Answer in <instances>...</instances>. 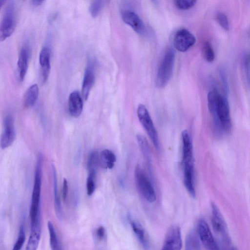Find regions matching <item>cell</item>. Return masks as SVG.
I'll list each match as a JSON object with an SVG mask.
<instances>
[{
    "label": "cell",
    "instance_id": "8",
    "mask_svg": "<svg viewBox=\"0 0 250 250\" xmlns=\"http://www.w3.org/2000/svg\"><path fill=\"white\" fill-rule=\"evenodd\" d=\"M196 42V38L188 30L183 28L177 31L173 38V45L179 51L185 52Z\"/></svg>",
    "mask_w": 250,
    "mask_h": 250
},
{
    "label": "cell",
    "instance_id": "27",
    "mask_svg": "<svg viewBox=\"0 0 250 250\" xmlns=\"http://www.w3.org/2000/svg\"><path fill=\"white\" fill-rule=\"evenodd\" d=\"M202 55L204 59L208 62H213L215 59V53L213 49L208 42H205L203 45Z\"/></svg>",
    "mask_w": 250,
    "mask_h": 250
},
{
    "label": "cell",
    "instance_id": "7",
    "mask_svg": "<svg viewBox=\"0 0 250 250\" xmlns=\"http://www.w3.org/2000/svg\"><path fill=\"white\" fill-rule=\"evenodd\" d=\"M197 230L200 241L207 250H220L208 224L204 220H199Z\"/></svg>",
    "mask_w": 250,
    "mask_h": 250
},
{
    "label": "cell",
    "instance_id": "6",
    "mask_svg": "<svg viewBox=\"0 0 250 250\" xmlns=\"http://www.w3.org/2000/svg\"><path fill=\"white\" fill-rule=\"evenodd\" d=\"M16 17L14 2L8 4L0 22V41H3L14 32L16 27Z\"/></svg>",
    "mask_w": 250,
    "mask_h": 250
},
{
    "label": "cell",
    "instance_id": "37",
    "mask_svg": "<svg viewBox=\"0 0 250 250\" xmlns=\"http://www.w3.org/2000/svg\"><path fill=\"white\" fill-rule=\"evenodd\" d=\"M231 250H237V249L236 248H235V247H233V248L231 249Z\"/></svg>",
    "mask_w": 250,
    "mask_h": 250
},
{
    "label": "cell",
    "instance_id": "18",
    "mask_svg": "<svg viewBox=\"0 0 250 250\" xmlns=\"http://www.w3.org/2000/svg\"><path fill=\"white\" fill-rule=\"evenodd\" d=\"M28 60V50L24 47L21 49L19 55L17 66L19 77L21 81H22L26 75Z\"/></svg>",
    "mask_w": 250,
    "mask_h": 250
},
{
    "label": "cell",
    "instance_id": "10",
    "mask_svg": "<svg viewBox=\"0 0 250 250\" xmlns=\"http://www.w3.org/2000/svg\"><path fill=\"white\" fill-rule=\"evenodd\" d=\"M3 128L0 138V147L5 149L12 145L16 138L14 120L11 115H7L3 119Z\"/></svg>",
    "mask_w": 250,
    "mask_h": 250
},
{
    "label": "cell",
    "instance_id": "19",
    "mask_svg": "<svg viewBox=\"0 0 250 250\" xmlns=\"http://www.w3.org/2000/svg\"><path fill=\"white\" fill-rule=\"evenodd\" d=\"M39 93V89L37 84L31 85L26 91L23 99V104L26 108L33 106L36 102Z\"/></svg>",
    "mask_w": 250,
    "mask_h": 250
},
{
    "label": "cell",
    "instance_id": "30",
    "mask_svg": "<svg viewBox=\"0 0 250 250\" xmlns=\"http://www.w3.org/2000/svg\"><path fill=\"white\" fill-rule=\"evenodd\" d=\"M96 175L88 173L86 180V192L88 196H91L94 193L96 188Z\"/></svg>",
    "mask_w": 250,
    "mask_h": 250
},
{
    "label": "cell",
    "instance_id": "21",
    "mask_svg": "<svg viewBox=\"0 0 250 250\" xmlns=\"http://www.w3.org/2000/svg\"><path fill=\"white\" fill-rule=\"evenodd\" d=\"M52 167L53 177L55 209L58 218L61 219L62 217V210L58 192L57 172L54 165H52Z\"/></svg>",
    "mask_w": 250,
    "mask_h": 250
},
{
    "label": "cell",
    "instance_id": "1",
    "mask_svg": "<svg viewBox=\"0 0 250 250\" xmlns=\"http://www.w3.org/2000/svg\"><path fill=\"white\" fill-rule=\"evenodd\" d=\"M208 110L213 117L215 128L219 133H227L231 128L229 104L227 98L216 90L208 95Z\"/></svg>",
    "mask_w": 250,
    "mask_h": 250
},
{
    "label": "cell",
    "instance_id": "23",
    "mask_svg": "<svg viewBox=\"0 0 250 250\" xmlns=\"http://www.w3.org/2000/svg\"><path fill=\"white\" fill-rule=\"evenodd\" d=\"M31 233L26 247V250H36L41 234V226L31 228Z\"/></svg>",
    "mask_w": 250,
    "mask_h": 250
},
{
    "label": "cell",
    "instance_id": "34",
    "mask_svg": "<svg viewBox=\"0 0 250 250\" xmlns=\"http://www.w3.org/2000/svg\"><path fill=\"white\" fill-rule=\"evenodd\" d=\"M105 230L103 226L99 227L96 231V235L99 240H102L105 235Z\"/></svg>",
    "mask_w": 250,
    "mask_h": 250
},
{
    "label": "cell",
    "instance_id": "11",
    "mask_svg": "<svg viewBox=\"0 0 250 250\" xmlns=\"http://www.w3.org/2000/svg\"><path fill=\"white\" fill-rule=\"evenodd\" d=\"M182 240L180 228L171 227L167 231L161 250H181Z\"/></svg>",
    "mask_w": 250,
    "mask_h": 250
},
{
    "label": "cell",
    "instance_id": "15",
    "mask_svg": "<svg viewBox=\"0 0 250 250\" xmlns=\"http://www.w3.org/2000/svg\"><path fill=\"white\" fill-rule=\"evenodd\" d=\"M51 51L47 47H44L39 55V62L41 67L42 80L43 83L47 81L49 75L50 65Z\"/></svg>",
    "mask_w": 250,
    "mask_h": 250
},
{
    "label": "cell",
    "instance_id": "17",
    "mask_svg": "<svg viewBox=\"0 0 250 250\" xmlns=\"http://www.w3.org/2000/svg\"><path fill=\"white\" fill-rule=\"evenodd\" d=\"M128 219L133 231L140 243L145 250H149V242L148 241L145 231L142 226L137 221L132 219L130 216H128Z\"/></svg>",
    "mask_w": 250,
    "mask_h": 250
},
{
    "label": "cell",
    "instance_id": "31",
    "mask_svg": "<svg viewBox=\"0 0 250 250\" xmlns=\"http://www.w3.org/2000/svg\"><path fill=\"white\" fill-rule=\"evenodd\" d=\"M216 21L220 26L225 30L228 31L229 29V21L228 16L224 13L219 12L216 15Z\"/></svg>",
    "mask_w": 250,
    "mask_h": 250
},
{
    "label": "cell",
    "instance_id": "36",
    "mask_svg": "<svg viewBox=\"0 0 250 250\" xmlns=\"http://www.w3.org/2000/svg\"><path fill=\"white\" fill-rule=\"evenodd\" d=\"M4 2H5L4 0H0V9L1 8V7L2 6L3 3H4Z\"/></svg>",
    "mask_w": 250,
    "mask_h": 250
},
{
    "label": "cell",
    "instance_id": "26",
    "mask_svg": "<svg viewBox=\"0 0 250 250\" xmlns=\"http://www.w3.org/2000/svg\"><path fill=\"white\" fill-rule=\"evenodd\" d=\"M99 164V154L97 151L92 152L87 161V166L88 173L96 175L97 167Z\"/></svg>",
    "mask_w": 250,
    "mask_h": 250
},
{
    "label": "cell",
    "instance_id": "2",
    "mask_svg": "<svg viewBox=\"0 0 250 250\" xmlns=\"http://www.w3.org/2000/svg\"><path fill=\"white\" fill-rule=\"evenodd\" d=\"M42 162V156L41 154H39L35 167L34 182L30 208L31 228L41 226L40 204Z\"/></svg>",
    "mask_w": 250,
    "mask_h": 250
},
{
    "label": "cell",
    "instance_id": "20",
    "mask_svg": "<svg viewBox=\"0 0 250 250\" xmlns=\"http://www.w3.org/2000/svg\"><path fill=\"white\" fill-rule=\"evenodd\" d=\"M99 161L103 168L112 169L116 161V157L112 151L105 149L103 150L99 155Z\"/></svg>",
    "mask_w": 250,
    "mask_h": 250
},
{
    "label": "cell",
    "instance_id": "33",
    "mask_svg": "<svg viewBox=\"0 0 250 250\" xmlns=\"http://www.w3.org/2000/svg\"><path fill=\"white\" fill-rule=\"evenodd\" d=\"M68 183L66 178H64L62 182V196L63 200H65L68 193Z\"/></svg>",
    "mask_w": 250,
    "mask_h": 250
},
{
    "label": "cell",
    "instance_id": "14",
    "mask_svg": "<svg viewBox=\"0 0 250 250\" xmlns=\"http://www.w3.org/2000/svg\"><path fill=\"white\" fill-rule=\"evenodd\" d=\"M83 108V101L78 91L72 92L68 98V109L70 115L77 118L81 114Z\"/></svg>",
    "mask_w": 250,
    "mask_h": 250
},
{
    "label": "cell",
    "instance_id": "28",
    "mask_svg": "<svg viewBox=\"0 0 250 250\" xmlns=\"http://www.w3.org/2000/svg\"><path fill=\"white\" fill-rule=\"evenodd\" d=\"M196 0H176L174 1L175 6L183 10L191 8L196 4Z\"/></svg>",
    "mask_w": 250,
    "mask_h": 250
},
{
    "label": "cell",
    "instance_id": "35",
    "mask_svg": "<svg viewBox=\"0 0 250 250\" xmlns=\"http://www.w3.org/2000/svg\"><path fill=\"white\" fill-rule=\"evenodd\" d=\"M32 4L34 6H39L43 2V0H34L31 1Z\"/></svg>",
    "mask_w": 250,
    "mask_h": 250
},
{
    "label": "cell",
    "instance_id": "24",
    "mask_svg": "<svg viewBox=\"0 0 250 250\" xmlns=\"http://www.w3.org/2000/svg\"><path fill=\"white\" fill-rule=\"evenodd\" d=\"M47 228L49 235L51 250H63L56 233L55 228L51 222H48Z\"/></svg>",
    "mask_w": 250,
    "mask_h": 250
},
{
    "label": "cell",
    "instance_id": "13",
    "mask_svg": "<svg viewBox=\"0 0 250 250\" xmlns=\"http://www.w3.org/2000/svg\"><path fill=\"white\" fill-rule=\"evenodd\" d=\"M122 17L124 22L137 33L143 34L145 32V26L143 21L134 12L129 10L124 11Z\"/></svg>",
    "mask_w": 250,
    "mask_h": 250
},
{
    "label": "cell",
    "instance_id": "12",
    "mask_svg": "<svg viewBox=\"0 0 250 250\" xmlns=\"http://www.w3.org/2000/svg\"><path fill=\"white\" fill-rule=\"evenodd\" d=\"M211 207V222L213 229L217 233L225 236L227 232V226L223 216L214 203H212Z\"/></svg>",
    "mask_w": 250,
    "mask_h": 250
},
{
    "label": "cell",
    "instance_id": "29",
    "mask_svg": "<svg viewBox=\"0 0 250 250\" xmlns=\"http://www.w3.org/2000/svg\"><path fill=\"white\" fill-rule=\"evenodd\" d=\"M25 240V234L23 225H21L17 241H16L12 250H21Z\"/></svg>",
    "mask_w": 250,
    "mask_h": 250
},
{
    "label": "cell",
    "instance_id": "3",
    "mask_svg": "<svg viewBox=\"0 0 250 250\" xmlns=\"http://www.w3.org/2000/svg\"><path fill=\"white\" fill-rule=\"evenodd\" d=\"M175 58L173 49L169 48L166 51L157 73L156 84L158 88L164 87L170 79L174 68Z\"/></svg>",
    "mask_w": 250,
    "mask_h": 250
},
{
    "label": "cell",
    "instance_id": "9",
    "mask_svg": "<svg viewBox=\"0 0 250 250\" xmlns=\"http://www.w3.org/2000/svg\"><path fill=\"white\" fill-rule=\"evenodd\" d=\"M182 144V163L183 168H194L193 146L190 135L187 130L181 133Z\"/></svg>",
    "mask_w": 250,
    "mask_h": 250
},
{
    "label": "cell",
    "instance_id": "32",
    "mask_svg": "<svg viewBox=\"0 0 250 250\" xmlns=\"http://www.w3.org/2000/svg\"><path fill=\"white\" fill-rule=\"evenodd\" d=\"M103 6V1L102 0H95L90 4L89 8L91 15L96 17L99 14Z\"/></svg>",
    "mask_w": 250,
    "mask_h": 250
},
{
    "label": "cell",
    "instance_id": "5",
    "mask_svg": "<svg viewBox=\"0 0 250 250\" xmlns=\"http://www.w3.org/2000/svg\"><path fill=\"white\" fill-rule=\"evenodd\" d=\"M137 116L140 122L146 130L157 151L160 150L158 134L149 112L143 104H140L137 109Z\"/></svg>",
    "mask_w": 250,
    "mask_h": 250
},
{
    "label": "cell",
    "instance_id": "4",
    "mask_svg": "<svg viewBox=\"0 0 250 250\" xmlns=\"http://www.w3.org/2000/svg\"><path fill=\"white\" fill-rule=\"evenodd\" d=\"M135 178L138 188L142 195L147 201L150 203L154 202L156 199L154 187L149 179L139 165L135 167Z\"/></svg>",
    "mask_w": 250,
    "mask_h": 250
},
{
    "label": "cell",
    "instance_id": "16",
    "mask_svg": "<svg viewBox=\"0 0 250 250\" xmlns=\"http://www.w3.org/2000/svg\"><path fill=\"white\" fill-rule=\"evenodd\" d=\"M95 81V74L93 68L89 65L85 70L82 87V95L86 100Z\"/></svg>",
    "mask_w": 250,
    "mask_h": 250
},
{
    "label": "cell",
    "instance_id": "25",
    "mask_svg": "<svg viewBox=\"0 0 250 250\" xmlns=\"http://www.w3.org/2000/svg\"><path fill=\"white\" fill-rule=\"evenodd\" d=\"M185 250H201L200 241L197 232H190L185 241Z\"/></svg>",
    "mask_w": 250,
    "mask_h": 250
},
{
    "label": "cell",
    "instance_id": "22",
    "mask_svg": "<svg viewBox=\"0 0 250 250\" xmlns=\"http://www.w3.org/2000/svg\"><path fill=\"white\" fill-rule=\"evenodd\" d=\"M137 140L148 167L150 168L151 167L152 155L149 144L146 137L141 134L137 135Z\"/></svg>",
    "mask_w": 250,
    "mask_h": 250
}]
</instances>
